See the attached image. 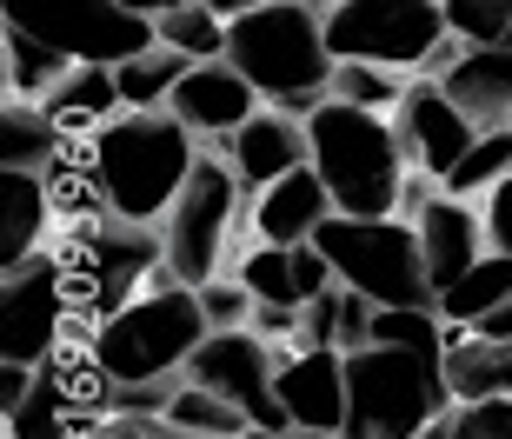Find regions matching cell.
Instances as JSON below:
<instances>
[{
    "instance_id": "cell-3",
    "label": "cell",
    "mask_w": 512,
    "mask_h": 439,
    "mask_svg": "<svg viewBox=\"0 0 512 439\" xmlns=\"http://www.w3.org/2000/svg\"><path fill=\"white\" fill-rule=\"evenodd\" d=\"M207 333H213V320H207V306H200V287H187V280H173V273L160 267L153 287L133 293L120 313H107L87 340H94L100 366H107L120 386H147V380L187 373V360L200 353Z\"/></svg>"
},
{
    "instance_id": "cell-7",
    "label": "cell",
    "mask_w": 512,
    "mask_h": 439,
    "mask_svg": "<svg viewBox=\"0 0 512 439\" xmlns=\"http://www.w3.org/2000/svg\"><path fill=\"white\" fill-rule=\"evenodd\" d=\"M333 60H380L399 74H446L466 40H453L439 0H333L326 7Z\"/></svg>"
},
{
    "instance_id": "cell-26",
    "label": "cell",
    "mask_w": 512,
    "mask_h": 439,
    "mask_svg": "<svg viewBox=\"0 0 512 439\" xmlns=\"http://www.w3.org/2000/svg\"><path fill=\"white\" fill-rule=\"evenodd\" d=\"M60 147H67V134L47 114V100H0V167H47Z\"/></svg>"
},
{
    "instance_id": "cell-44",
    "label": "cell",
    "mask_w": 512,
    "mask_h": 439,
    "mask_svg": "<svg viewBox=\"0 0 512 439\" xmlns=\"http://www.w3.org/2000/svg\"><path fill=\"white\" fill-rule=\"evenodd\" d=\"M153 439H200V433H173V426H160V433H153Z\"/></svg>"
},
{
    "instance_id": "cell-46",
    "label": "cell",
    "mask_w": 512,
    "mask_h": 439,
    "mask_svg": "<svg viewBox=\"0 0 512 439\" xmlns=\"http://www.w3.org/2000/svg\"><path fill=\"white\" fill-rule=\"evenodd\" d=\"M506 127H512V120H506Z\"/></svg>"
},
{
    "instance_id": "cell-6",
    "label": "cell",
    "mask_w": 512,
    "mask_h": 439,
    "mask_svg": "<svg viewBox=\"0 0 512 439\" xmlns=\"http://www.w3.org/2000/svg\"><path fill=\"white\" fill-rule=\"evenodd\" d=\"M346 386H353L346 439H419L446 406H459L446 360H426V353H406L386 340L346 353Z\"/></svg>"
},
{
    "instance_id": "cell-22",
    "label": "cell",
    "mask_w": 512,
    "mask_h": 439,
    "mask_svg": "<svg viewBox=\"0 0 512 439\" xmlns=\"http://www.w3.org/2000/svg\"><path fill=\"white\" fill-rule=\"evenodd\" d=\"M439 87L473 114V127L486 134V127H506L512 120V47L499 40V47H466V54L439 74Z\"/></svg>"
},
{
    "instance_id": "cell-36",
    "label": "cell",
    "mask_w": 512,
    "mask_h": 439,
    "mask_svg": "<svg viewBox=\"0 0 512 439\" xmlns=\"http://www.w3.org/2000/svg\"><path fill=\"white\" fill-rule=\"evenodd\" d=\"M459 439H512V393H493V400H459L453 406Z\"/></svg>"
},
{
    "instance_id": "cell-29",
    "label": "cell",
    "mask_w": 512,
    "mask_h": 439,
    "mask_svg": "<svg viewBox=\"0 0 512 439\" xmlns=\"http://www.w3.org/2000/svg\"><path fill=\"white\" fill-rule=\"evenodd\" d=\"M193 54H180V47H167V40H153V47H140L133 60H120L114 74H120V100L127 107H167L173 87L187 80Z\"/></svg>"
},
{
    "instance_id": "cell-24",
    "label": "cell",
    "mask_w": 512,
    "mask_h": 439,
    "mask_svg": "<svg viewBox=\"0 0 512 439\" xmlns=\"http://www.w3.org/2000/svg\"><path fill=\"white\" fill-rule=\"evenodd\" d=\"M373 313H380V306L366 300L360 287L333 280L313 306H300V346H340V353H360V346H373Z\"/></svg>"
},
{
    "instance_id": "cell-20",
    "label": "cell",
    "mask_w": 512,
    "mask_h": 439,
    "mask_svg": "<svg viewBox=\"0 0 512 439\" xmlns=\"http://www.w3.org/2000/svg\"><path fill=\"white\" fill-rule=\"evenodd\" d=\"M34 380L47 386V393H54L67 413H74L80 433H94V426L114 413V393H120V380L100 366V353H94V340H87V333H80V340H67L54 360H40Z\"/></svg>"
},
{
    "instance_id": "cell-13",
    "label": "cell",
    "mask_w": 512,
    "mask_h": 439,
    "mask_svg": "<svg viewBox=\"0 0 512 439\" xmlns=\"http://www.w3.org/2000/svg\"><path fill=\"white\" fill-rule=\"evenodd\" d=\"M393 127H399V140H406L413 173H426L433 187L459 167V160H466V147L479 140L473 114H466V107L439 87V74H413V87H406V100H399Z\"/></svg>"
},
{
    "instance_id": "cell-28",
    "label": "cell",
    "mask_w": 512,
    "mask_h": 439,
    "mask_svg": "<svg viewBox=\"0 0 512 439\" xmlns=\"http://www.w3.org/2000/svg\"><path fill=\"white\" fill-rule=\"evenodd\" d=\"M0 67H7V94H20V100H47L60 80L74 74V60L54 54L47 40L20 34V27H0Z\"/></svg>"
},
{
    "instance_id": "cell-18",
    "label": "cell",
    "mask_w": 512,
    "mask_h": 439,
    "mask_svg": "<svg viewBox=\"0 0 512 439\" xmlns=\"http://www.w3.org/2000/svg\"><path fill=\"white\" fill-rule=\"evenodd\" d=\"M413 227H419V247H426V273H433V287L446 293L459 273L486 260V213H473V200H459V193H426L413 200Z\"/></svg>"
},
{
    "instance_id": "cell-32",
    "label": "cell",
    "mask_w": 512,
    "mask_h": 439,
    "mask_svg": "<svg viewBox=\"0 0 512 439\" xmlns=\"http://www.w3.org/2000/svg\"><path fill=\"white\" fill-rule=\"evenodd\" d=\"M413 74L399 67H380V60H340L333 67V100H353V107H373V114H399Z\"/></svg>"
},
{
    "instance_id": "cell-19",
    "label": "cell",
    "mask_w": 512,
    "mask_h": 439,
    "mask_svg": "<svg viewBox=\"0 0 512 439\" xmlns=\"http://www.w3.org/2000/svg\"><path fill=\"white\" fill-rule=\"evenodd\" d=\"M333 213L340 207H333V187L320 180V167H300V173H286V180L253 193L247 227H253V240H273V247H306Z\"/></svg>"
},
{
    "instance_id": "cell-16",
    "label": "cell",
    "mask_w": 512,
    "mask_h": 439,
    "mask_svg": "<svg viewBox=\"0 0 512 439\" xmlns=\"http://www.w3.org/2000/svg\"><path fill=\"white\" fill-rule=\"evenodd\" d=\"M220 153H227V167L240 173V187L260 193V187H273V180H286V173L313 167V134H306L300 114H286V107H260L240 134L220 140Z\"/></svg>"
},
{
    "instance_id": "cell-45",
    "label": "cell",
    "mask_w": 512,
    "mask_h": 439,
    "mask_svg": "<svg viewBox=\"0 0 512 439\" xmlns=\"http://www.w3.org/2000/svg\"><path fill=\"white\" fill-rule=\"evenodd\" d=\"M506 47H512V34H506Z\"/></svg>"
},
{
    "instance_id": "cell-4",
    "label": "cell",
    "mask_w": 512,
    "mask_h": 439,
    "mask_svg": "<svg viewBox=\"0 0 512 439\" xmlns=\"http://www.w3.org/2000/svg\"><path fill=\"white\" fill-rule=\"evenodd\" d=\"M306 134H313V167L333 187L340 213H366V220L399 213L413 160H406V140L386 114L353 107V100H326L320 114L306 120Z\"/></svg>"
},
{
    "instance_id": "cell-10",
    "label": "cell",
    "mask_w": 512,
    "mask_h": 439,
    "mask_svg": "<svg viewBox=\"0 0 512 439\" xmlns=\"http://www.w3.org/2000/svg\"><path fill=\"white\" fill-rule=\"evenodd\" d=\"M0 27L47 40L74 67H120L160 40L153 20L133 14L127 0H0Z\"/></svg>"
},
{
    "instance_id": "cell-39",
    "label": "cell",
    "mask_w": 512,
    "mask_h": 439,
    "mask_svg": "<svg viewBox=\"0 0 512 439\" xmlns=\"http://www.w3.org/2000/svg\"><path fill=\"white\" fill-rule=\"evenodd\" d=\"M34 393V366H14V360H0V413H14L20 400Z\"/></svg>"
},
{
    "instance_id": "cell-41",
    "label": "cell",
    "mask_w": 512,
    "mask_h": 439,
    "mask_svg": "<svg viewBox=\"0 0 512 439\" xmlns=\"http://www.w3.org/2000/svg\"><path fill=\"white\" fill-rule=\"evenodd\" d=\"M247 439H326V433H306V426H253Z\"/></svg>"
},
{
    "instance_id": "cell-15",
    "label": "cell",
    "mask_w": 512,
    "mask_h": 439,
    "mask_svg": "<svg viewBox=\"0 0 512 439\" xmlns=\"http://www.w3.org/2000/svg\"><path fill=\"white\" fill-rule=\"evenodd\" d=\"M173 114L187 120L200 140H227V134H240L253 114H260L266 100H260V87H253L240 67H233L227 54L220 60H193L187 67V80L173 87V100H167Z\"/></svg>"
},
{
    "instance_id": "cell-23",
    "label": "cell",
    "mask_w": 512,
    "mask_h": 439,
    "mask_svg": "<svg viewBox=\"0 0 512 439\" xmlns=\"http://www.w3.org/2000/svg\"><path fill=\"white\" fill-rule=\"evenodd\" d=\"M47 114L60 120V134H67V140H94L114 114H127L120 74H114V67H74V74L47 94Z\"/></svg>"
},
{
    "instance_id": "cell-31",
    "label": "cell",
    "mask_w": 512,
    "mask_h": 439,
    "mask_svg": "<svg viewBox=\"0 0 512 439\" xmlns=\"http://www.w3.org/2000/svg\"><path fill=\"white\" fill-rule=\"evenodd\" d=\"M499 180H512V127H486V134L466 147V160H459L439 187L459 193V200H486Z\"/></svg>"
},
{
    "instance_id": "cell-17",
    "label": "cell",
    "mask_w": 512,
    "mask_h": 439,
    "mask_svg": "<svg viewBox=\"0 0 512 439\" xmlns=\"http://www.w3.org/2000/svg\"><path fill=\"white\" fill-rule=\"evenodd\" d=\"M233 280H240L260 306H313L340 273H333V260L320 253V240H306V247L253 240V247L233 260Z\"/></svg>"
},
{
    "instance_id": "cell-2",
    "label": "cell",
    "mask_w": 512,
    "mask_h": 439,
    "mask_svg": "<svg viewBox=\"0 0 512 439\" xmlns=\"http://www.w3.org/2000/svg\"><path fill=\"white\" fill-rule=\"evenodd\" d=\"M94 167L120 220L160 227L200 167V134L173 107H127L94 134Z\"/></svg>"
},
{
    "instance_id": "cell-9",
    "label": "cell",
    "mask_w": 512,
    "mask_h": 439,
    "mask_svg": "<svg viewBox=\"0 0 512 439\" xmlns=\"http://www.w3.org/2000/svg\"><path fill=\"white\" fill-rule=\"evenodd\" d=\"M240 207H247V187H240V173L227 167V153H200L193 180L180 187L173 213L160 220L173 280H187V287L220 280L227 247H233V233H240Z\"/></svg>"
},
{
    "instance_id": "cell-1",
    "label": "cell",
    "mask_w": 512,
    "mask_h": 439,
    "mask_svg": "<svg viewBox=\"0 0 512 439\" xmlns=\"http://www.w3.org/2000/svg\"><path fill=\"white\" fill-rule=\"evenodd\" d=\"M333 0H266L253 14L227 20V60L260 87L266 107L313 120L333 100V47H326Z\"/></svg>"
},
{
    "instance_id": "cell-43",
    "label": "cell",
    "mask_w": 512,
    "mask_h": 439,
    "mask_svg": "<svg viewBox=\"0 0 512 439\" xmlns=\"http://www.w3.org/2000/svg\"><path fill=\"white\" fill-rule=\"evenodd\" d=\"M213 14H227V20H240V14H253V7H266V0H207Z\"/></svg>"
},
{
    "instance_id": "cell-27",
    "label": "cell",
    "mask_w": 512,
    "mask_h": 439,
    "mask_svg": "<svg viewBox=\"0 0 512 439\" xmlns=\"http://www.w3.org/2000/svg\"><path fill=\"white\" fill-rule=\"evenodd\" d=\"M506 300H512V253H486V260H473L453 287L439 293V320L446 326H479Z\"/></svg>"
},
{
    "instance_id": "cell-35",
    "label": "cell",
    "mask_w": 512,
    "mask_h": 439,
    "mask_svg": "<svg viewBox=\"0 0 512 439\" xmlns=\"http://www.w3.org/2000/svg\"><path fill=\"white\" fill-rule=\"evenodd\" d=\"M446 7V27L466 47H499L512 34V0H439Z\"/></svg>"
},
{
    "instance_id": "cell-14",
    "label": "cell",
    "mask_w": 512,
    "mask_h": 439,
    "mask_svg": "<svg viewBox=\"0 0 512 439\" xmlns=\"http://www.w3.org/2000/svg\"><path fill=\"white\" fill-rule=\"evenodd\" d=\"M280 406L286 420L306 426V433L346 439V420H353V386H346V353L340 346H286L280 353Z\"/></svg>"
},
{
    "instance_id": "cell-12",
    "label": "cell",
    "mask_w": 512,
    "mask_h": 439,
    "mask_svg": "<svg viewBox=\"0 0 512 439\" xmlns=\"http://www.w3.org/2000/svg\"><path fill=\"white\" fill-rule=\"evenodd\" d=\"M187 380L207 386V393H220V400H233L253 426H293L286 406H280V386H273L280 380V353H273V340H260L253 326L207 333L200 353L187 360Z\"/></svg>"
},
{
    "instance_id": "cell-38",
    "label": "cell",
    "mask_w": 512,
    "mask_h": 439,
    "mask_svg": "<svg viewBox=\"0 0 512 439\" xmlns=\"http://www.w3.org/2000/svg\"><path fill=\"white\" fill-rule=\"evenodd\" d=\"M479 213H486V247L512 253V180H499V187L479 200Z\"/></svg>"
},
{
    "instance_id": "cell-25",
    "label": "cell",
    "mask_w": 512,
    "mask_h": 439,
    "mask_svg": "<svg viewBox=\"0 0 512 439\" xmlns=\"http://www.w3.org/2000/svg\"><path fill=\"white\" fill-rule=\"evenodd\" d=\"M446 380H453V400L512 393V340H486L473 326H453V340H446Z\"/></svg>"
},
{
    "instance_id": "cell-42",
    "label": "cell",
    "mask_w": 512,
    "mask_h": 439,
    "mask_svg": "<svg viewBox=\"0 0 512 439\" xmlns=\"http://www.w3.org/2000/svg\"><path fill=\"white\" fill-rule=\"evenodd\" d=\"M133 14H147V20H160V14H173V7H187V0H127Z\"/></svg>"
},
{
    "instance_id": "cell-40",
    "label": "cell",
    "mask_w": 512,
    "mask_h": 439,
    "mask_svg": "<svg viewBox=\"0 0 512 439\" xmlns=\"http://www.w3.org/2000/svg\"><path fill=\"white\" fill-rule=\"evenodd\" d=\"M473 333H486V340H512V300H506V306H493V313H486Z\"/></svg>"
},
{
    "instance_id": "cell-37",
    "label": "cell",
    "mask_w": 512,
    "mask_h": 439,
    "mask_svg": "<svg viewBox=\"0 0 512 439\" xmlns=\"http://www.w3.org/2000/svg\"><path fill=\"white\" fill-rule=\"evenodd\" d=\"M200 306H207L213 333H227V326H247L260 300H253V293H247V287H240V280L227 273V280H207V287H200Z\"/></svg>"
},
{
    "instance_id": "cell-8",
    "label": "cell",
    "mask_w": 512,
    "mask_h": 439,
    "mask_svg": "<svg viewBox=\"0 0 512 439\" xmlns=\"http://www.w3.org/2000/svg\"><path fill=\"white\" fill-rule=\"evenodd\" d=\"M313 240L333 260V273L346 287H360L373 306H439L413 220H399V213H373V220L366 213H333Z\"/></svg>"
},
{
    "instance_id": "cell-34",
    "label": "cell",
    "mask_w": 512,
    "mask_h": 439,
    "mask_svg": "<svg viewBox=\"0 0 512 439\" xmlns=\"http://www.w3.org/2000/svg\"><path fill=\"white\" fill-rule=\"evenodd\" d=\"M0 439H87V433H80L74 413L34 380V393H27L14 413H0Z\"/></svg>"
},
{
    "instance_id": "cell-5",
    "label": "cell",
    "mask_w": 512,
    "mask_h": 439,
    "mask_svg": "<svg viewBox=\"0 0 512 439\" xmlns=\"http://www.w3.org/2000/svg\"><path fill=\"white\" fill-rule=\"evenodd\" d=\"M54 253H60L67 306L94 333L107 313H120L133 293L153 287V273L167 267V233L140 227V220H120V213H100V220H67V240Z\"/></svg>"
},
{
    "instance_id": "cell-30",
    "label": "cell",
    "mask_w": 512,
    "mask_h": 439,
    "mask_svg": "<svg viewBox=\"0 0 512 439\" xmlns=\"http://www.w3.org/2000/svg\"><path fill=\"white\" fill-rule=\"evenodd\" d=\"M160 426H173V433H200V439H247L253 433V420L240 413V406L220 400V393H207V386H193V380H180V393H173V406H167Z\"/></svg>"
},
{
    "instance_id": "cell-21",
    "label": "cell",
    "mask_w": 512,
    "mask_h": 439,
    "mask_svg": "<svg viewBox=\"0 0 512 439\" xmlns=\"http://www.w3.org/2000/svg\"><path fill=\"white\" fill-rule=\"evenodd\" d=\"M54 227V193L40 167H0V273L27 267L47 247Z\"/></svg>"
},
{
    "instance_id": "cell-33",
    "label": "cell",
    "mask_w": 512,
    "mask_h": 439,
    "mask_svg": "<svg viewBox=\"0 0 512 439\" xmlns=\"http://www.w3.org/2000/svg\"><path fill=\"white\" fill-rule=\"evenodd\" d=\"M153 34L167 40V47H180V54H193V60H220L227 54V14H213L207 0H187V7L160 14Z\"/></svg>"
},
{
    "instance_id": "cell-11",
    "label": "cell",
    "mask_w": 512,
    "mask_h": 439,
    "mask_svg": "<svg viewBox=\"0 0 512 439\" xmlns=\"http://www.w3.org/2000/svg\"><path fill=\"white\" fill-rule=\"evenodd\" d=\"M67 333H74V306L60 287V253L40 247L27 267L0 273V360L40 366L67 346Z\"/></svg>"
}]
</instances>
